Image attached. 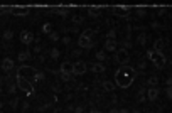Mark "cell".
<instances>
[{
	"label": "cell",
	"mask_w": 172,
	"mask_h": 113,
	"mask_svg": "<svg viewBox=\"0 0 172 113\" xmlns=\"http://www.w3.org/2000/svg\"><path fill=\"white\" fill-rule=\"evenodd\" d=\"M133 78H135V71L130 68V66H123V68H120V69L117 71V76H115V79H117V84L121 88H128L130 84H132Z\"/></svg>",
	"instance_id": "6da1fadb"
},
{
	"label": "cell",
	"mask_w": 172,
	"mask_h": 113,
	"mask_svg": "<svg viewBox=\"0 0 172 113\" xmlns=\"http://www.w3.org/2000/svg\"><path fill=\"white\" fill-rule=\"evenodd\" d=\"M147 58L152 59V62H154L157 68H164L165 66V56L162 54V52H155L154 49H149V51H147Z\"/></svg>",
	"instance_id": "7a4b0ae2"
},
{
	"label": "cell",
	"mask_w": 172,
	"mask_h": 113,
	"mask_svg": "<svg viewBox=\"0 0 172 113\" xmlns=\"http://www.w3.org/2000/svg\"><path fill=\"white\" fill-rule=\"evenodd\" d=\"M128 59H130V56H128V51L127 49H117V51H115V61L117 62H120V64H127L128 62Z\"/></svg>",
	"instance_id": "3957f363"
},
{
	"label": "cell",
	"mask_w": 172,
	"mask_h": 113,
	"mask_svg": "<svg viewBox=\"0 0 172 113\" xmlns=\"http://www.w3.org/2000/svg\"><path fill=\"white\" fill-rule=\"evenodd\" d=\"M86 69H88V66H86V62L84 61L73 62V76H81V74L86 73Z\"/></svg>",
	"instance_id": "277c9868"
},
{
	"label": "cell",
	"mask_w": 172,
	"mask_h": 113,
	"mask_svg": "<svg viewBox=\"0 0 172 113\" xmlns=\"http://www.w3.org/2000/svg\"><path fill=\"white\" fill-rule=\"evenodd\" d=\"M19 73H20V78H24V76H27V78H30L32 81H36V69L34 68H30V66H22L20 69H19Z\"/></svg>",
	"instance_id": "5b68a950"
},
{
	"label": "cell",
	"mask_w": 172,
	"mask_h": 113,
	"mask_svg": "<svg viewBox=\"0 0 172 113\" xmlns=\"http://www.w3.org/2000/svg\"><path fill=\"white\" fill-rule=\"evenodd\" d=\"M17 83H19V86H20V90H24V91H27V93H32V83H30L29 79H24V78L19 76Z\"/></svg>",
	"instance_id": "8992f818"
},
{
	"label": "cell",
	"mask_w": 172,
	"mask_h": 113,
	"mask_svg": "<svg viewBox=\"0 0 172 113\" xmlns=\"http://www.w3.org/2000/svg\"><path fill=\"white\" fill-rule=\"evenodd\" d=\"M32 41H34V34L32 32H29V30H22V32H20V42L22 44L29 46Z\"/></svg>",
	"instance_id": "52a82bcc"
},
{
	"label": "cell",
	"mask_w": 172,
	"mask_h": 113,
	"mask_svg": "<svg viewBox=\"0 0 172 113\" xmlns=\"http://www.w3.org/2000/svg\"><path fill=\"white\" fill-rule=\"evenodd\" d=\"M159 88H149L147 90V100H150V101H155V100L159 98Z\"/></svg>",
	"instance_id": "ba28073f"
},
{
	"label": "cell",
	"mask_w": 172,
	"mask_h": 113,
	"mask_svg": "<svg viewBox=\"0 0 172 113\" xmlns=\"http://www.w3.org/2000/svg\"><path fill=\"white\" fill-rule=\"evenodd\" d=\"M105 52H115L117 51V41H108L106 39L105 42V49H103Z\"/></svg>",
	"instance_id": "9c48e42d"
},
{
	"label": "cell",
	"mask_w": 172,
	"mask_h": 113,
	"mask_svg": "<svg viewBox=\"0 0 172 113\" xmlns=\"http://www.w3.org/2000/svg\"><path fill=\"white\" fill-rule=\"evenodd\" d=\"M164 48H165V41L164 39H155V42H154V51L155 52H162L164 51Z\"/></svg>",
	"instance_id": "30bf717a"
},
{
	"label": "cell",
	"mask_w": 172,
	"mask_h": 113,
	"mask_svg": "<svg viewBox=\"0 0 172 113\" xmlns=\"http://www.w3.org/2000/svg\"><path fill=\"white\" fill-rule=\"evenodd\" d=\"M61 74H73V62H62Z\"/></svg>",
	"instance_id": "8fae6325"
},
{
	"label": "cell",
	"mask_w": 172,
	"mask_h": 113,
	"mask_svg": "<svg viewBox=\"0 0 172 113\" xmlns=\"http://www.w3.org/2000/svg\"><path fill=\"white\" fill-rule=\"evenodd\" d=\"M91 71L93 73H96V74L105 73V64H103V62H93L91 64Z\"/></svg>",
	"instance_id": "7c38bea8"
},
{
	"label": "cell",
	"mask_w": 172,
	"mask_h": 113,
	"mask_svg": "<svg viewBox=\"0 0 172 113\" xmlns=\"http://www.w3.org/2000/svg\"><path fill=\"white\" fill-rule=\"evenodd\" d=\"M91 39H86V37H83V36H81L79 37V46H81V48H84V49H90V48H91Z\"/></svg>",
	"instance_id": "4fadbf2b"
},
{
	"label": "cell",
	"mask_w": 172,
	"mask_h": 113,
	"mask_svg": "<svg viewBox=\"0 0 172 113\" xmlns=\"http://www.w3.org/2000/svg\"><path fill=\"white\" fill-rule=\"evenodd\" d=\"M12 68H14V59H9L7 58L4 62H2V69H4V71H10Z\"/></svg>",
	"instance_id": "5bb4252c"
},
{
	"label": "cell",
	"mask_w": 172,
	"mask_h": 113,
	"mask_svg": "<svg viewBox=\"0 0 172 113\" xmlns=\"http://www.w3.org/2000/svg\"><path fill=\"white\" fill-rule=\"evenodd\" d=\"M128 10H130V9L125 7V5H123V7H115L113 9V12H115V14H118V15H127Z\"/></svg>",
	"instance_id": "9a60e30c"
},
{
	"label": "cell",
	"mask_w": 172,
	"mask_h": 113,
	"mask_svg": "<svg viewBox=\"0 0 172 113\" xmlns=\"http://www.w3.org/2000/svg\"><path fill=\"white\" fill-rule=\"evenodd\" d=\"M147 100V96H145V88H140L139 90V95H137V101L139 103H143Z\"/></svg>",
	"instance_id": "2e32d148"
},
{
	"label": "cell",
	"mask_w": 172,
	"mask_h": 113,
	"mask_svg": "<svg viewBox=\"0 0 172 113\" xmlns=\"http://www.w3.org/2000/svg\"><path fill=\"white\" fill-rule=\"evenodd\" d=\"M103 90H105V91H113L115 90V84L111 83V81H103Z\"/></svg>",
	"instance_id": "e0dca14e"
},
{
	"label": "cell",
	"mask_w": 172,
	"mask_h": 113,
	"mask_svg": "<svg viewBox=\"0 0 172 113\" xmlns=\"http://www.w3.org/2000/svg\"><path fill=\"white\" fill-rule=\"evenodd\" d=\"M19 61H27V59H30V51H22L19 52Z\"/></svg>",
	"instance_id": "ac0fdd59"
},
{
	"label": "cell",
	"mask_w": 172,
	"mask_h": 113,
	"mask_svg": "<svg viewBox=\"0 0 172 113\" xmlns=\"http://www.w3.org/2000/svg\"><path fill=\"white\" fill-rule=\"evenodd\" d=\"M137 44H139V46H145L147 44V34L145 32H142L139 37H137Z\"/></svg>",
	"instance_id": "d6986e66"
},
{
	"label": "cell",
	"mask_w": 172,
	"mask_h": 113,
	"mask_svg": "<svg viewBox=\"0 0 172 113\" xmlns=\"http://www.w3.org/2000/svg\"><path fill=\"white\" fill-rule=\"evenodd\" d=\"M147 84H149L150 88H155L159 84V78L157 76H152V78H149V81H147Z\"/></svg>",
	"instance_id": "ffe728a7"
},
{
	"label": "cell",
	"mask_w": 172,
	"mask_h": 113,
	"mask_svg": "<svg viewBox=\"0 0 172 113\" xmlns=\"http://www.w3.org/2000/svg\"><path fill=\"white\" fill-rule=\"evenodd\" d=\"M12 12H14V14H17V15H27V14H29V10H27V9H17V7L12 9Z\"/></svg>",
	"instance_id": "44dd1931"
},
{
	"label": "cell",
	"mask_w": 172,
	"mask_h": 113,
	"mask_svg": "<svg viewBox=\"0 0 172 113\" xmlns=\"http://www.w3.org/2000/svg\"><path fill=\"white\" fill-rule=\"evenodd\" d=\"M88 14H90V17H98V15H100V9L90 7V9H88Z\"/></svg>",
	"instance_id": "7402d4cb"
},
{
	"label": "cell",
	"mask_w": 172,
	"mask_h": 113,
	"mask_svg": "<svg viewBox=\"0 0 172 113\" xmlns=\"http://www.w3.org/2000/svg\"><path fill=\"white\" fill-rule=\"evenodd\" d=\"M106 39L108 41H117V30H108V32H106Z\"/></svg>",
	"instance_id": "603a6c76"
},
{
	"label": "cell",
	"mask_w": 172,
	"mask_h": 113,
	"mask_svg": "<svg viewBox=\"0 0 172 113\" xmlns=\"http://www.w3.org/2000/svg\"><path fill=\"white\" fill-rule=\"evenodd\" d=\"M96 59H98V62H103L106 59V52L105 51H98L96 52Z\"/></svg>",
	"instance_id": "cb8c5ba5"
},
{
	"label": "cell",
	"mask_w": 172,
	"mask_h": 113,
	"mask_svg": "<svg viewBox=\"0 0 172 113\" xmlns=\"http://www.w3.org/2000/svg\"><path fill=\"white\" fill-rule=\"evenodd\" d=\"M59 56H61V52H59V49L52 48V49H51V58H52V59H54V61H56V59H59Z\"/></svg>",
	"instance_id": "d4e9b609"
},
{
	"label": "cell",
	"mask_w": 172,
	"mask_h": 113,
	"mask_svg": "<svg viewBox=\"0 0 172 113\" xmlns=\"http://www.w3.org/2000/svg\"><path fill=\"white\" fill-rule=\"evenodd\" d=\"M61 79L64 83H69V81H73V74H61Z\"/></svg>",
	"instance_id": "484cf974"
},
{
	"label": "cell",
	"mask_w": 172,
	"mask_h": 113,
	"mask_svg": "<svg viewBox=\"0 0 172 113\" xmlns=\"http://www.w3.org/2000/svg\"><path fill=\"white\" fill-rule=\"evenodd\" d=\"M12 37H14V32H12V30H5L4 32V41H10Z\"/></svg>",
	"instance_id": "4316f807"
},
{
	"label": "cell",
	"mask_w": 172,
	"mask_h": 113,
	"mask_svg": "<svg viewBox=\"0 0 172 113\" xmlns=\"http://www.w3.org/2000/svg\"><path fill=\"white\" fill-rule=\"evenodd\" d=\"M135 14H137V17H145L147 10H145V9H137V10H135Z\"/></svg>",
	"instance_id": "83f0119b"
},
{
	"label": "cell",
	"mask_w": 172,
	"mask_h": 113,
	"mask_svg": "<svg viewBox=\"0 0 172 113\" xmlns=\"http://www.w3.org/2000/svg\"><path fill=\"white\" fill-rule=\"evenodd\" d=\"M165 96H167V100H172V86L165 88Z\"/></svg>",
	"instance_id": "f1b7e54d"
},
{
	"label": "cell",
	"mask_w": 172,
	"mask_h": 113,
	"mask_svg": "<svg viewBox=\"0 0 172 113\" xmlns=\"http://www.w3.org/2000/svg\"><path fill=\"white\" fill-rule=\"evenodd\" d=\"M49 39L51 41H59V34L58 32H51L49 34Z\"/></svg>",
	"instance_id": "f546056e"
},
{
	"label": "cell",
	"mask_w": 172,
	"mask_h": 113,
	"mask_svg": "<svg viewBox=\"0 0 172 113\" xmlns=\"http://www.w3.org/2000/svg\"><path fill=\"white\" fill-rule=\"evenodd\" d=\"M83 20H84V19H81L79 15H74V17H73V22H74V24H83Z\"/></svg>",
	"instance_id": "4dcf8cb0"
},
{
	"label": "cell",
	"mask_w": 172,
	"mask_h": 113,
	"mask_svg": "<svg viewBox=\"0 0 172 113\" xmlns=\"http://www.w3.org/2000/svg\"><path fill=\"white\" fill-rule=\"evenodd\" d=\"M91 36H93V30L91 29H86V30H84V34H83V37H86V39H90Z\"/></svg>",
	"instance_id": "1f68e13d"
},
{
	"label": "cell",
	"mask_w": 172,
	"mask_h": 113,
	"mask_svg": "<svg viewBox=\"0 0 172 113\" xmlns=\"http://www.w3.org/2000/svg\"><path fill=\"white\" fill-rule=\"evenodd\" d=\"M51 29H52L51 24H44V27H42V30H44V32H47V34H51Z\"/></svg>",
	"instance_id": "d6a6232c"
},
{
	"label": "cell",
	"mask_w": 172,
	"mask_h": 113,
	"mask_svg": "<svg viewBox=\"0 0 172 113\" xmlns=\"http://www.w3.org/2000/svg\"><path fill=\"white\" fill-rule=\"evenodd\" d=\"M61 41H62V44H66V46H69V44H71V37L69 36H64Z\"/></svg>",
	"instance_id": "836d02e7"
},
{
	"label": "cell",
	"mask_w": 172,
	"mask_h": 113,
	"mask_svg": "<svg viewBox=\"0 0 172 113\" xmlns=\"http://www.w3.org/2000/svg\"><path fill=\"white\" fill-rule=\"evenodd\" d=\"M74 113H84L83 106H74Z\"/></svg>",
	"instance_id": "e575fe53"
},
{
	"label": "cell",
	"mask_w": 172,
	"mask_h": 113,
	"mask_svg": "<svg viewBox=\"0 0 172 113\" xmlns=\"http://www.w3.org/2000/svg\"><path fill=\"white\" fill-rule=\"evenodd\" d=\"M17 105H19V98H14V100L10 101V106H12V108H15Z\"/></svg>",
	"instance_id": "d590c367"
},
{
	"label": "cell",
	"mask_w": 172,
	"mask_h": 113,
	"mask_svg": "<svg viewBox=\"0 0 172 113\" xmlns=\"http://www.w3.org/2000/svg\"><path fill=\"white\" fill-rule=\"evenodd\" d=\"M139 68H140V69H145V68H147V62L145 61H140L139 62Z\"/></svg>",
	"instance_id": "8d00e7d4"
},
{
	"label": "cell",
	"mask_w": 172,
	"mask_h": 113,
	"mask_svg": "<svg viewBox=\"0 0 172 113\" xmlns=\"http://www.w3.org/2000/svg\"><path fill=\"white\" fill-rule=\"evenodd\" d=\"M26 110H29V103H27V101H22V111H26Z\"/></svg>",
	"instance_id": "74e56055"
},
{
	"label": "cell",
	"mask_w": 172,
	"mask_h": 113,
	"mask_svg": "<svg viewBox=\"0 0 172 113\" xmlns=\"http://www.w3.org/2000/svg\"><path fill=\"white\" fill-rule=\"evenodd\" d=\"M40 51H42V46H36V48H34V52H36V54H39Z\"/></svg>",
	"instance_id": "f35d334b"
},
{
	"label": "cell",
	"mask_w": 172,
	"mask_h": 113,
	"mask_svg": "<svg viewBox=\"0 0 172 113\" xmlns=\"http://www.w3.org/2000/svg\"><path fill=\"white\" fill-rule=\"evenodd\" d=\"M160 27V24L159 22H152V29H159Z\"/></svg>",
	"instance_id": "ab89813d"
},
{
	"label": "cell",
	"mask_w": 172,
	"mask_h": 113,
	"mask_svg": "<svg viewBox=\"0 0 172 113\" xmlns=\"http://www.w3.org/2000/svg\"><path fill=\"white\" fill-rule=\"evenodd\" d=\"M81 54V51H79V49H76V51H73V58H78V56H79Z\"/></svg>",
	"instance_id": "60d3db41"
},
{
	"label": "cell",
	"mask_w": 172,
	"mask_h": 113,
	"mask_svg": "<svg viewBox=\"0 0 172 113\" xmlns=\"http://www.w3.org/2000/svg\"><path fill=\"white\" fill-rule=\"evenodd\" d=\"M118 113H130V110H128V108H120V110H118Z\"/></svg>",
	"instance_id": "b9f144b4"
},
{
	"label": "cell",
	"mask_w": 172,
	"mask_h": 113,
	"mask_svg": "<svg viewBox=\"0 0 172 113\" xmlns=\"http://www.w3.org/2000/svg\"><path fill=\"white\" fill-rule=\"evenodd\" d=\"M52 91H54V93H59V91H61V88H59V86H52Z\"/></svg>",
	"instance_id": "7bdbcfd3"
},
{
	"label": "cell",
	"mask_w": 172,
	"mask_h": 113,
	"mask_svg": "<svg viewBox=\"0 0 172 113\" xmlns=\"http://www.w3.org/2000/svg\"><path fill=\"white\" fill-rule=\"evenodd\" d=\"M117 101H118L117 95H113V96H111V103H113V105H115V103H117Z\"/></svg>",
	"instance_id": "ee69618b"
},
{
	"label": "cell",
	"mask_w": 172,
	"mask_h": 113,
	"mask_svg": "<svg viewBox=\"0 0 172 113\" xmlns=\"http://www.w3.org/2000/svg\"><path fill=\"white\" fill-rule=\"evenodd\" d=\"M165 83H167V86H172V76L167 78V81H165Z\"/></svg>",
	"instance_id": "f6af8a7d"
},
{
	"label": "cell",
	"mask_w": 172,
	"mask_h": 113,
	"mask_svg": "<svg viewBox=\"0 0 172 113\" xmlns=\"http://www.w3.org/2000/svg\"><path fill=\"white\" fill-rule=\"evenodd\" d=\"M68 111H74V105H68Z\"/></svg>",
	"instance_id": "bcb514c9"
},
{
	"label": "cell",
	"mask_w": 172,
	"mask_h": 113,
	"mask_svg": "<svg viewBox=\"0 0 172 113\" xmlns=\"http://www.w3.org/2000/svg\"><path fill=\"white\" fill-rule=\"evenodd\" d=\"M90 113H100V110L98 108H91V110H90Z\"/></svg>",
	"instance_id": "7dc6e473"
},
{
	"label": "cell",
	"mask_w": 172,
	"mask_h": 113,
	"mask_svg": "<svg viewBox=\"0 0 172 113\" xmlns=\"http://www.w3.org/2000/svg\"><path fill=\"white\" fill-rule=\"evenodd\" d=\"M108 113H118V110H117V108H111V110H110V111H108Z\"/></svg>",
	"instance_id": "c3c4849f"
},
{
	"label": "cell",
	"mask_w": 172,
	"mask_h": 113,
	"mask_svg": "<svg viewBox=\"0 0 172 113\" xmlns=\"http://www.w3.org/2000/svg\"><path fill=\"white\" fill-rule=\"evenodd\" d=\"M4 10H5V9H4V7H0V15L4 14Z\"/></svg>",
	"instance_id": "681fc988"
},
{
	"label": "cell",
	"mask_w": 172,
	"mask_h": 113,
	"mask_svg": "<svg viewBox=\"0 0 172 113\" xmlns=\"http://www.w3.org/2000/svg\"><path fill=\"white\" fill-rule=\"evenodd\" d=\"M132 113H140V110H137V108H135V110H133Z\"/></svg>",
	"instance_id": "f907efd6"
},
{
	"label": "cell",
	"mask_w": 172,
	"mask_h": 113,
	"mask_svg": "<svg viewBox=\"0 0 172 113\" xmlns=\"http://www.w3.org/2000/svg\"><path fill=\"white\" fill-rule=\"evenodd\" d=\"M0 108H2V101H0Z\"/></svg>",
	"instance_id": "816d5d0a"
},
{
	"label": "cell",
	"mask_w": 172,
	"mask_h": 113,
	"mask_svg": "<svg viewBox=\"0 0 172 113\" xmlns=\"http://www.w3.org/2000/svg\"><path fill=\"white\" fill-rule=\"evenodd\" d=\"M149 113H154V111H149Z\"/></svg>",
	"instance_id": "f5cc1de1"
},
{
	"label": "cell",
	"mask_w": 172,
	"mask_h": 113,
	"mask_svg": "<svg viewBox=\"0 0 172 113\" xmlns=\"http://www.w3.org/2000/svg\"><path fill=\"white\" fill-rule=\"evenodd\" d=\"M0 91H2V90H0Z\"/></svg>",
	"instance_id": "db71d44e"
}]
</instances>
